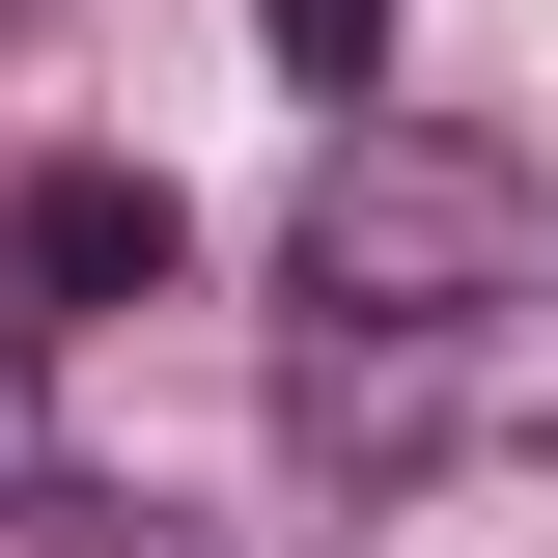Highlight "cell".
I'll use <instances>...</instances> for the list:
<instances>
[{"mask_svg": "<svg viewBox=\"0 0 558 558\" xmlns=\"http://www.w3.org/2000/svg\"><path fill=\"white\" fill-rule=\"evenodd\" d=\"M279 28V84H307V112H363V84H391V0H252Z\"/></svg>", "mask_w": 558, "mask_h": 558, "instance_id": "4", "label": "cell"}, {"mask_svg": "<svg viewBox=\"0 0 558 558\" xmlns=\"http://www.w3.org/2000/svg\"><path fill=\"white\" fill-rule=\"evenodd\" d=\"M168 252H196V223H168V168H28V196H0V307H168Z\"/></svg>", "mask_w": 558, "mask_h": 558, "instance_id": "3", "label": "cell"}, {"mask_svg": "<svg viewBox=\"0 0 558 558\" xmlns=\"http://www.w3.org/2000/svg\"><path fill=\"white\" fill-rule=\"evenodd\" d=\"M0 447H28V418H0Z\"/></svg>", "mask_w": 558, "mask_h": 558, "instance_id": "5", "label": "cell"}, {"mask_svg": "<svg viewBox=\"0 0 558 558\" xmlns=\"http://www.w3.org/2000/svg\"><path fill=\"white\" fill-rule=\"evenodd\" d=\"M279 307H336V336H502L531 307V168L447 140V112H336L307 196H279Z\"/></svg>", "mask_w": 558, "mask_h": 558, "instance_id": "1", "label": "cell"}, {"mask_svg": "<svg viewBox=\"0 0 558 558\" xmlns=\"http://www.w3.org/2000/svg\"><path fill=\"white\" fill-rule=\"evenodd\" d=\"M475 418V336H336V307H279V447L307 475H418Z\"/></svg>", "mask_w": 558, "mask_h": 558, "instance_id": "2", "label": "cell"}]
</instances>
